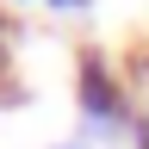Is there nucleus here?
Here are the masks:
<instances>
[{
  "mask_svg": "<svg viewBox=\"0 0 149 149\" xmlns=\"http://www.w3.org/2000/svg\"><path fill=\"white\" fill-rule=\"evenodd\" d=\"M68 149H81V143H68Z\"/></svg>",
  "mask_w": 149,
  "mask_h": 149,
  "instance_id": "4",
  "label": "nucleus"
},
{
  "mask_svg": "<svg viewBox=\"0 0 149 149\" xmlns=\"http://www.w3.org/2000/svg\"><path fill=\"white\" fill-rule=\"evenodd\" d=\"M130 143H137V149H149V112H137V124H130Z\"/></svg>",
  "mask_w": 149,
  "mask_h": 149,
  "instance_id": "2",
  "label": "nucleus"
},
{
  "mask_svg": "<svg viewBox=\"0 0 149 149\" xmlns=\"http://www.w3.org/2000/svg\"><path fill=\"white\" fill-rule=\"evenodd\" d=\"M74 100H81V118H87V137H130V124H137V106H130L124 81L112 74L106 56H81V74H74Z\"/></svg>",
  "mask_w": 149,
  "mask_h": 149,
  "instance_id": "1",
  "label": "nucleus"
},
{
  "mask_svg": "<svg viewBox=\"0 0 149 149\" xmlns=\"http://www.w3.org/2000/svg\"><path fill=\"white\" fill-rule=\"evenodd\" d=\"M44 6H50V13H87L93 0H44Z\"/></svg>",
  "mask_w": 149,
  "mask_h": 149,
  "instance_id": "3",
  "label": "nucleus"
}]
</instances>
